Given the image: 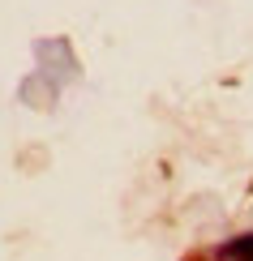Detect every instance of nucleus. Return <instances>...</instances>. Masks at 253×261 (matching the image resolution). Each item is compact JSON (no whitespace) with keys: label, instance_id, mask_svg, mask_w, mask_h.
I'll return each mask as SVG.
<instances>
[{"label":"nucleus","instance_id":"nucleus-1","mask_svg":"<svg viewBox=\"0 0 253 261\" xmlns=\"http://www.w3.org/2000/svg\"><path fill=\"white\" fill-rule=\"evenodd\" d=\"M215 261H253V236H236L215 253Z\"/></svg>","mask_w":253,"mask_h":261}]
</instances>
